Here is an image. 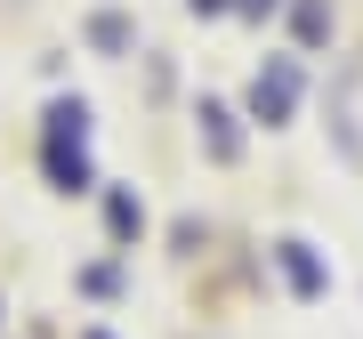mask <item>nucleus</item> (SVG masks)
<instances>
[{
    "instance_id": "obj_8",
    "label": "nucleus",
    "mask_w": 363,
    "mask_h": 339,
    "mask_svg": "<svg viewBox=\"0 0 363 339\" xmlns=\"http://www.w3.org/2000/svg\"><path fill=\"white\" fill-rule=\"evenodd\" d=\"M81 291H89V299H113V291H121V267H113V259L81 267Z\"/></svg>"
},
{
    "instance_id": "obj_7",
    "label": "nucleus",
    "mask_w": 363,
    "mask_h": 339,
    "mask_svg": "<svg viewBox=\"0 0 363 339\" xmlns=\"http://www.w3.org/2000/svg\"><path fill=\"white\" fill-rule=\"evenodd\" d=\"M89 40H97L105 57H121V49H130V16H113V9H105V16H89Z\"/></svg>"
},
{
    "instance_id": "obj_10",
    "label": "nucleus",
    "mask_w": 363,
    "mask_h": 339,
    "mask_svg": "<svg viewBox=\"0 0 363 339\" xmlns=\"http://www.w3.org/2000/svg\"><path fill=\"white\" fill-rule=\"evenodd\" d=\"M186 9H194V16H226L234 0H186Z\"/></svg>"
},
{
    "instance_id": "obj_3",
    "label": "nucleus",
    "mask_w": 363,
    "mask_h": 339,
    "mask_svg": "<svg viewBox=\"0 0 363 339\" xmlns=\"http://www.w3.org/2000/svg\"><path fill=\"white\" fill-rule=\"evenodd\" d=\"M40 170H49L57 194H89L97 170H89V145H40Z\"/></svg>"
},
{
    "instance_id": "obj_5",
    "label": "nucleus",
    "mask_w": 363,
    "mask_h": 339,
    "mask_svg": "<svg viewBox=\"0 0 363 339\" xmlns=\"http://www.w3.org/2000/svg\"><path fill=\"white\" fill-rule=\"evenodd\" d=\"M40 145H89V105H81V97H57V105H49V130H40Z\"/></svg>"
},
{
    "instance_id": "obj_2",
    "label": "nucleus",
    "mask_w": 363,
    "mask_h": 339,
    "mask_svg": "<svg viewBox=\"0 0 363 339\" xmlns=\"http://www.w3.org/2000/svg\"><path fill=\"white\" fill-rule=\"evenodd\" d=\"M291 105H298V73L291 65H267L259 81H250V121H259V130H283Z\"/></svg>"
},
{
    "instance_id": "obj_13",
    "label": "nucleus",
    "mask_w": 363,
    "mask_h": 339,
    "mask_svg": "<svg viewBox=\"0 0 363 339\" xmlns=\"http://www.w3.org/2000/svg\"><path fill=\"white\" fill-rule=\"evenodd\" d=\"M0 323H9V315H0Z\"/></svg>"
},
{
    "instance_id": "obj_4",
    "label": "nucleus",
    "mask_w": 363,
    "mask_h": 339,
    "mask_svg": "<svg viewBox=\"0 0 363 339\" xmlns=\"http://www.w3.org/2000/svg\"><path fill=\"white\" fill-rule=\"evenodd\" d=\"M105 235H113L121 250H130V243H145V202L130 194V186H105Z\"/></svg>"
},
{
    "instance_id": "obj_11",
    "label": "nucleus",
    "mask_w": 363,
    "mask_h": 339,
    "mask_svg": "<svg viewBox=\"0 0 363 339\" xmlns=\"http://www.w3.org/2000/svg\"><path fill=\"white\" fill-rule=\"evenodd\" d=\"M267 9H274V0H242V16H267Z\"/></svg>"
},
{
    "instance_id": "obj_1",
    "label": "nucleus",
    "mask_w": 363,
    "mask_h": 339,
    "mask_svg": "<svg viewBox=\"0 0 363 339\" xmlns=\"http://www.w3.org/2000/svg\"><path fill=\"white\" fill-rule=\"evenodd\" d=\"M267 259H274V274L291 283V299H323V291H331V267H323V250H315L307 235H274Z\"/></svg>"
},
{
    "instance_id": "obj_12",
    "label": "nucleus",
    "mask_w": 363,
    "mask_h": 339,
    "mask_svg": "<svg viewBox=\"0 0 363 339\" xmlns=\"http://www.w3.org/2000/svg\"><path fill=\"white\" fill-rule=\"evenodd\" d=\"M81 339H113V331H105V323H89V331H81Z\"/></svg>"
},
{
    "instance_id": "obj_9",
    "label": "nucleus",
    "mask_w": 363,
    "mask_h": 339,
    "mask_svg": "<svg viewBox=\"0 0 363 339\" xmlns=\"http://www.w3.org/2000/svg\"><path fill=\"white\" fill-rule=\"evenodd\" d=\"M298 33H307V40L331 33V9H323V0H298Z\"/></svg>"
},
{
    "instance_id": "obj_6",
    "label": "nucleus",
    "mask_w": 363,
    "mask_h": 339,
    "mask_svg": "<svg viewBox=\"0 0 363 339\" xmlns=\"http://www.w3.org/2000/svg\"><path fill=\"white\" fill-rule=\"evenodd\" d=\"M202 145H210V162H234V154H242V138H234V113H226V105H202Z\"/></svg>"
}]
</instances>
